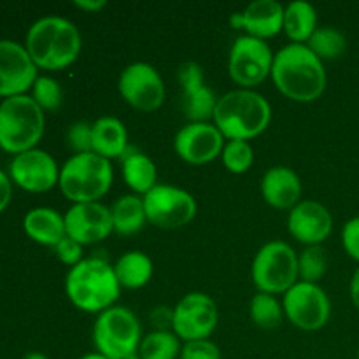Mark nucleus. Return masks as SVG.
I'll return each mask as SVG.
<instances>
[{"label": "nucleus", "instance_id": "f257e3e1", "mask_svg": "<svg viewBox=\"0 0 359 359\" xmlns=\"http://www.w3.org/2000/svg\"><path fill=\"white\" fill-rule=\"evenodd\" d=\"M270 77L284 97L300 104L318 100L328 84L325 63L307 44L293 42L276 53Z\"/></svg>", "mask_w": 359, "mask_h": 359}, {"label": "nucleus", "instance_id": "f03ea898", "mask_svg": "<svg viewBox=\"0 0 359 359\" xmlns=\"http://www.w3.org/2000/svg\"><path fill=\"white\" fill-rule=\"evenodd\" d=\"M25 48L37 69L63 70L77 60L83 39L67 18L44 16L28 28Z\"/></svg>", "mask_w": 359, "mask_h": 359}, {"label": "nucleus", "instance_id": "7ed1b4c3", "mask_svg": "<svg viewBox=\"0 0 359 359\" xmlns=\"http://www.w3.org/2000/svg\"><path fill=\"white\" fill-rule=\"evenodd\" d=\"M272 121V107L255 90H231L219 97L212 123L226 140H245L262 135Z\"/></svg>", "mask_w": 359, "mask_h": 359}, {"label": "nucleus", "instance_id": "20e7f679", "mask_svg": "<svg viewBox=\"0 0 359 359\" xmlns=\"http://www.w3.org/2000/svg\"><path fill=\"white\" fill-rule=\"evenodd\" d=\"M65 293L72 305L88 314H102L114 307L121 293L114 269L105 259L84 258L69 270Z\"/></svg>", "mask_w": 359, "mask_h": 359}, {"label": "nucleus", "instance_id": "39448f33", "mask_svg": "<svg viewBox=\"0 0 359 359\" xmlns=\"http://www.w3.org/2000/svg\"><path fill=\"white\" fill-rule=\"evenodd\" d=\"M44 111L30 95L4 98L0 102V149L21 154L35 149L44 135Z\"/></svg>", "mask_w": 359, "mask_h": 359}, {"label": "nucleus", "instance_id": "423d86ee", "mask_svg": "<svg viewBox=\"0 0 359 359\" xmlns=\"http://www.w3.org/2000/svg\"><path fill=\"white\" fill-rule=\"evenodd\" d=\"M114 179L111 161L91 153L74 154L60 168V191L74 203L100 202Z\"/></svg>", "mask_w": 359, "mask_h": 359}, {"label": "nucleus", "instance_id": "0eeeda50", "mask_svg": "<svg viewBox=\"0 0 359 359\" xmlns=\"http://www.w3.org/2000/svg\"><path fill=\"white\" fill-rule=\"evenodd\" d=\"M142 326L130 309L111 307L98 314L93 328L97 353L109 359H140Z\"/></svg>", "mask_w": 359, "mask_h": 359}, {"label": "nucleus", "instance_id": "6e6552de", "mask_svg": "<svg viewBox=\"0 0 359 359\" xmlns=\"http://www.w3.org/2000/svg\"><path fill=\"white\" fill-rule=\"evenodd\" d=\"M251 277L259 293L284 294L298 283V255L287 242H266L252 259Z\"/></svg>", "mask_w": 359, "mask_h": 359}, {"label": "nucleus", "instance_id": "1a4fd4ad", "mask_svg": "<svg viewBox=\"0 0 359 359\" xmlns=\"http://www.w3.org/2000/svg\"><path fill=\"white\" fill-rule=\"evenodd\" d=\"M142 200L147 221L161 230H177L196 216L195 196L177 186L156 184Z\"/></svg>", "mask_w": 359, "mask_h": 359}, {"label": "nucleus", "instance_id": "9d476101", "mask_svg": "<svg viewBox=\"0 0 359 359\" xmlns=\"http://www.w3.org/2000/svg\"><path fill=\"white\" fill-rule=\"evenodd\" d=\"M273 53L262 39L241 35L235 39L228 56V74L244 90H252L272 74Z\"/></svg>", "mask_w": 359, "mask_h": 359}, {"label": "nucleus", "instance_id": "9b49d317", "mask_svg": "<svg viewBox=\"0 0 359 359\" xmlns=\"http://www.w3.org/2000/svg\"><path fill=\"white\" fill-rule=\"evenodd\" d=\"M284 316L304 332H318L332 318V302L319 284L298 280L283 294Z\"/></svg>", "mask_w": 359, "mask_h": 359}, {"label": "nucleus", "instance_id": "f8f14e48", "mask_svg": "<svg viewBox=\"0 0 359 359\" xmlns=\"http://www.w3.org/2000/svg\"><path fill=\"white\" fill-rule=\"evenodd\" d=\"M172 311V332L184 344L209 339L219 319L216 302L198 291L182 297Z\"/></svg>", "mask_w": 359, "mask_h": 359}, {"label": "nucleus", "instance_id": "ddd939ff", "mask_svg": "<svg viewBox=\"0 0 359 359\" xmlns=\"http://www.w3.org/2000/svg\"><path fill=\"white\" fill-rule=\"evenodd\" d=\"M123 100L140 112H154L165 102V84L160 72L146 62L126 67L118 81Z\"/></svg>", "mask_w": 359, "mask_h": 359}, {"label": "nucleus", "instance_id": "4468645a", "mask_svg": "<svg viewBox=\"0 0 359 359\" xmlns=\"http://www.w3.org/2000/svg\"><path fill=\"white\" fill-rule=\"evenodd\" d=\"M9 177L25 191L44 193L58 184L60 167L48 151L35 147L11 160Z\"/></svg>", "mask_w": 359, "mask_h": 359}, {"label": "nucleus", "instance_id": "2eb2a0df", "mask_svg": "<svg viewBox=\"0 0 359 359\" xmlns=\"http://www.w3.org/2000/svg\"><path fill=\"white\" fill-rule=\"evenodd\" d=\"M37 70V65L23 44L0 39V97L27 95L39 77Z\"/></svg>", "mask_w": 359, "mask_h": 359}, {"label": "nucleus", "instance_id": "dca6fc26", "mask_svg": "<svg viewBox=\"0 0 359 359\" xmlns=\"http://www.w3.org/2000/svg\"><path fill=\"white\" fill-rule=\"evenodd\" d=\"M224 140L214 123H188L175 133L174 151L186 163L205 165L221 156Z\"/></svg>", "mask_w": 359, "mask_h": 359}, {"label": "nucleus", "instance_id": "f3484780", "mask_svg": "<svg viewBox=\"0 0 359 359\" xmlns=\"http://www.w3.org/2000/svg\"><path fill=\"white\" fill-rule=\"evenodd\" d=\"M63 217L67 237L81 245L97 244L114 231L111 209L100 202L74 203Z\"/></svg>", "mask_w": 359, "mask_h": 359}, {"label": "nucleus", "instance_id": "a211bd4d", "mask_svg": "<svg viewBox=\"0 0 359 359\" xmlns=\"http://www.w3.org/2000/svg\"><path fill=\"white\" fill-rule=\"evenodd\" d=\"M179 83L182 88V107L189 123H210L219 97L205 86L203 70L198 63L186 62L179 67Z\"/></svg>", "mask_w": 359, "mask_h": 359}, {"label": "nucleus", "instance_id": "6ab92c4d", "mask_svg": "<svg viewBox=\"0 0 359 359\" xmlns=\"http://www.w3.org/2000/svg\"><path fill=\"white\" fill-rule=\"evenodd\" d=\"M332 212L316 200H304L290 210L287 231L294 241L302 242L307 248L321 245L332 235Z\"/></svg>", "mask_w": 359, "mask_h": 359}, {"label": "nucleus", "instance_id": "aec40b11", "mask_svg": "<svg viewBox=\"0 0 359 359\" xmlns=\"http://www.w3.org/2000/svg\"><path fill=\"white\" fill-rule=\"evenodd\" d=\"M230 25L245 30V35L266 41L284 28V6L276 0H255L244 11L231 14Z\"/></svg>", "mask_w": 359, "mask_h": 359}, {"label": "nucleus", "instance_id": "412c9836", "mask_svg": "<svg viewBox=\"0 0 359 359\" xmlns=\"http://www.w3.org/2000/svg\"><path fill=\"white\" fill-rule=\"evenodd\" d=\"M262 196L277 210H291L302 202V181L287 167H272L262 179Z\"/></svg>", "mask_w": 359, "mask_h": 359}, {"label": "nucleus", "instance_id": "4be33fe9", "mask_svg": "<svg viewBox=\"0 0 359 359\" xmlns=\"http://www.w3.org/2000/svg\"><path fill=\"white\" fill-rule=\"evenodd\" d=\"M23 230L28 237L46 248H55L67 237L65 217L51 207H35L23 217Z\"/></svg>", "mask_w": 359, "mask_h": 359}, {"label": "nucleus", "instance_id": "5701e85b", "mask_svg": "<svg viewBox=\"0 0 359 359\" xmlns=\"http://www.w3.org/2000/svg\"><path fill=\"white\" fill-rule=\"evenodd\" d=\"M93 128V153L111 161L121 158L128 149V132L121 119L104 116L91 123Z\"/></svg>", "mask_w": 359, "mask_h": 359}, {"label": "nucleus", "instance_id": "b1692460", "mask_svg": "<svg viewBox=\"0 0 359 359\" xmlns=\"http://www.w3.org/2000/svg\"><path fill=\"white\" fill-rule=\"evenodd\" d=\"M123 179L126 186L137 195H146L156 186V165L147 154L139 151H130L123 154Z\"/></svg>", "mask_w": 359, "mask_h": 359}, {"label": "nucleus", "instance_id": "393cba45", "mask_svg": "<svg viewBox=\"0 0 359 359\" xmlns=\"http://www.w3.org/2000/svg\"><path fill=\"white\" fill-rule=\"evenodd\" d=\"M284 32L293 44H307L318 30V13L305 0H294L284 7Z\"/></svg>", "mask_w": 359, "mask_h": 359}, {"label": "nucleus", "instance_id": "a878e982", "mask_svg": "<svg viewBox=\"0 0 359 359\" xmlns=\"http://www.w3.org/2000/svg\"><path fill=\"white\" fill-rule=\"evenodd\" d=\"M121 290H140L153 277V262L142 251H128L112 265Z\"/></svg>", "mask_w": 359, "mask_h": 359}, {"label": "nucleus", "instance_id": "bb28decb", "mask_svg": "<svg viewBox=\"0 0 359 359\" xmlns=\"http://www.w3.org/2000/svg\"><path fill=\"white\" fill-rule=\"evenodd\" d=\"M112 224L114 231L121 237L137 233L147 223L146 209H144V200L139 195H123L119 196L111 207Z\"/></svg>", "mask_w": 359, "mask_h": 359}, {"label": "nucleus", "instance_id": "cd10ccee", "mask_svg": "<svg viewBox=\"0 0 359 359\" xmlns=\"http://www.w3.org/2000/svg\"><path fill=\"white\" fill-rule=\"evenodd\" d=\"M181 340L174 332H151L142 337L139 346L140 359H177L181 356Z\"/></svg>", "mask_w": 359, "mask_h": 359}, {"label": "nucleus", "instance_id": "c85d7f7f", "mask_svg": "<svg viewBox=\"0 0 359 359\" xmlns=\"http://www.w3.org/2000/svg\"><path fill=\"white\" fill-rule=\"evenodd\" d=\"M307 48L318 56L321 62L337 60L346 53L347 39L340 30L333 27H318V30L309 39Z\"/></svg>", "mask_w": 359, "mask_h": 359}, {"label": "nucleus", "instance_id": "c756f323", "mask_svg": "<svg viewBox=\"0 0 359 359\" xmlns=\"http://www.w3.org/2000/svg\"><path fill=\"white\" fill-rule=\"evenodd\" d=\"M249 314L252 323L262 330H273L283 323L284 309L283 302L277 300L276 294L256 293L249 305Z\"/></svg>", "mask_w": 359, "mask_h": 359}, {"label": "nucleus", "instance_id": "7c9ffc66", "mask_svg": "<svg viewBox=\"0 0 359 359\" xmlns=\"http://www.w3.org/2000/svg\"><path fill=\"white\" fill-rule=\"evenodd\" d=\"M328 270V258L321 245L305 248L298 255V279L302 283L318 284Z\"/></svg>", "mask_w": 359, "mask_h": 359}, {"label": "nucleus", "instance_id": "2f4dec72", "mask_svg": "<svg viewBox=\"0 0 359 359\" xmlns=\"http://www.w3.org/2000/svg\"><path fill=\"white\" fill-rule=\"evenodd\" d=\"M223 163L231 174H245L252 167L255 161V151L252 146L245 140H226L223 147Z\"/></svg>", "mask_w": 359, "mask_h": 359}, {"label": "nucleus", "instance_id": "473e14b6", "mask_svg": "<svg viewBox=\"0 0 359 359\" xmlns=\"http://www.w3.org/2000/svg\"><path fill=\"white\" fill-rule=\"evenodd\" d=\"M32 98L42 111H56L63 100L62 88L58 81L49 76H39L32 86Z\"/></svg>", "mask_w": 359, "mask_h": 359}, {"label": "nucleus", "instance_id": "72a5a7b5", "mask_svg": "<svg viewBox=\"0 0 359 359\" xmlns=\"http://www.w3.org/2000/svg\"><path fill=\"white\" fill-rule=\"evenodd\" d=\"M67 144L76 154L91 153L93 151V128L91 123L76 121L67 132Z\"/></svg>", "mask_w": 359, "mask_h": 359}, {"label": "nucleus", "instance_id": "f704fd0d", "mask_svg": "<svg viewBox=\"0 0 359 359\" xmlns=\"http://www.w3.org/2000/svg\"><path fill=\"white\" fill-rule=\"evenodd\" d=\"M181 359H221L219 347L209 339L186 342L181 349Z\"/></svg>", "mask_w": 359, "mask_h": 359}, {"label": "nucleus", "instance_id": "c9c22d12", "mask_svg": "<svg viewBox=\"0 0 359 359\" xmlns=\"http://www.w3.org/2000/svg\"><path fill=\"white\" fill-rule=\"evenodd\" d=\"M53 249H55L56 258H58L63 265L70 266V269H72V266H76L77 263H81L84 259L83 258V245H81L79 242L72 241L70 237H65L63 241H60Z\"/></svg>", "mask_w": 359, "mask_h": 359}, {"label": "nucleus", "instance_id": "e433bc0d", "mask_svg": "<svg viewBox=\"0 0 359 359\" xmlns=\"http://www.w3.org/2000/svg\"><path fill=\"white\" fill-rule=\"evenodd\" d=\"M342 245L349 258L359 263V216L347 221L342 228Z\"/></svg>", "mask_w": 359, "mask_h": 359}, {"label": "nucleus", "instance_id": "4c0bfd02", "mask_svg": "<svg viewBox=\"0 0 359 359\" xmlns=\"http://www.w3.org/2000/svg\"><path fill=\"white\" fill-rule=\"evenodd\" d=\"M13 198V181L9 175L0 168V212L7 209Z\"/></svg>", "mask_w": 359, "mask_h": 359}, {"label": "nucleus", "instance_id": "58836bf2", "mask_svg": "<svg viewBox=\"0 0 359 359\" xmlns=\"http://www.w3.org/2000/svg\"><path fill=\"white\" fill-rule=\"evenodd\" d=\"M172 316H174V311H167V307H158L151 314V319L160 332H167V326H172Z\"/></svg>", "mask_w": 359, "mask_h": 359}, {"label": "nucleus", "instance_id": "ea45409f", "mask_svg": "<svg viewBox=\"0 0 359 359\" xmlns=\"http://www.w3.org/2000/svg\"><path fill=\"white\" fill-rule=\"evenodd\" d=\"M74 6L77 9L84 11V13H98V11L107 6V2L105 0H76Z\"/></svg>", "mask_w": 359, "mask_h": 359}, {"label": "nucleus", "instance_id": "a19ab883", "mask_svg": "<svg viewBox=\"0 0 359 359\" xmlns=\"http://www.w3.org/2000/svg\"><path fill=\"white\" fill-rule=\"evenodd\" d=\"M349 294H351V300H353V305L359 311V266L354 270L353 277H351Z\"/></svg>", "mask_w": 359, "mask_h": 359}, {"label": "nucleus", "instance_id": "79ce46f5", "mask_svg": "<svg viewBox=\"0 0 359 359\" xmlns=\"http://www.w3.org/2000/svg\"><path fill=\"white\" fill-rule=\"evenodd\" d=\"M21 359H49V358L46 356V354L37 353V351H32V353H27Z\"/></svg>", "mask_w": 359, "mask_h": 359}, {"label": "nucleus", "instance_id": "37998d69", "mask_svg": "<svg viewBox=\"0 0 359 359\" xmlns=\"http://www.w3.org/2000/svg\"><path fill=\"white\" fill-rule=\"evenodd\" d=\"M79 359H109V358H105L104 354L100 353H90V354H84V356H81Z\"/></svg>", "mask_w": 359, "mask_h": 359}, {"label": "nucleus", "instance_id": "c03bdc74", "mask_svg": "<svg viewBox=\"0 0 359 359\" xmlns=\"http://www.w3.org/2000/svg\"><path fill=\"white\" fill-rule=\"evenodd\" d=\"M358 359H359V347H358Z\"/></svg>", "mask_w": 359, "mask_h": 359}]
</instances>
